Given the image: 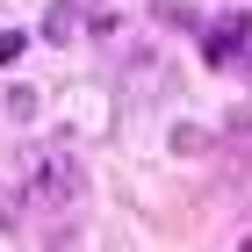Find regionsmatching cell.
<instances>
[{"label": "cell", "mask_w": 252, "mask_h": 252, "mask_svg": "<svg viewBox=\"0 0 252 252\" xmlns=\"http://www.w3.org/2000/svg\"><path fill=\"white\" fill-rule=\"evenodd\" d=\"M22 202L43 216H65L87 202V166L72 144H29L22 152Z\"/></svg>", "instance_id": "1"}, {"label": "cell", "mask_w": 252, "mask_h": 252, "mask_svg": "<svg viewBox=\"0 0 252 252\" xmlns=\"http://www.w3.org/2000/svg\"><path fill=\"white\" fill-rule=\"evenodd\" d=\"M173 152L194 158V152H209V137H202V130H173Z\"/></svg>", "instance_id": "6"}, {"label": "cell", "mask_w": 252, "mask_h": 252, "mask_svg": "<svg viewBox=\"0 0 252 252\" xmlns=\"http://www.w3.org/2000/svg\"><path fill=\"white\" fill-rule=\"evenodd\" d=\"M245 36H252V22H245V15H223V22H209V36H202V58H209V65L238 58V51H245Z\"/></svg>", "instance_id": "2"}, {"label": "cell", "mask_w": 252, "mask_h": 252, "mask_svg": "<svg viewBox=\"0 0 252 252\" xmlns=\"http://www.w3.org/2000/svg\"><path fill=\"white\" fill-rule=\"evenodd\" d=\"M79 29H87V7H79V0H51V7H43V36L51 43H72Z\"/></svg>", "instance_id": "3"}, {"label": "cell", "mask_w": 252, "mask_h": 252, "mask_svg": "<svg viewBox=\"0 0 252 252\" xmlns=\"http://www.w3.org/2000/svg\"><path fill=\"white\" fill-rule=\"evenodd\" d=\"M7 116H15V123L43 116V94H36V87H15V94H7Z\"/></svg>", "instance_id": "4"}, {"label": "cell", "mask_w": 252, "mask_h": 252, "mask_svg": "<svg viewBox=\"0 0 252 252\" xmlns=\"http://www.w3.org/2000/svg\"><path fill=\"white\" fill-rule=\"evenodd\" d=\"M22 51H29V36H22V29H0V65H15Z\"/></svg>", "instance_id": "5"}]
</instances>
